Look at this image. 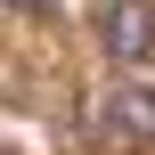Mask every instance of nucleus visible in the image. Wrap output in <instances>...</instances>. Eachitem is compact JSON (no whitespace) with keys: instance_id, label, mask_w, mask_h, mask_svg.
I'll return each instance as SVG.
<instances>
[{"instance_id":"obj_2","label":"nucleus","mask_w":155,"mask_h":155,"mask_svg":"<svg viewBox=\"0 0 155 155\" xmlns=\"http://www.w3.org/2000/svg\"><path fill=\"white\" fill-rule=\"evenodd\" d=\"M98 123L123 139V147H155V82H114L98 98Z\"/></svg>"},{"instance_id":"obj_1","label":"nucleus","mask_w":155,"mask_h":155,"mask_svg":"<svg viewBox=\"0 0 155 155\" xmlns=\"http://www.w3.org/2000/svg\"><path fill=\"white\" fill-rule=\"evenodd\" d=\"M98 33H106V57H114V65H147L155 57V8L147 0H106Z\"/></svg>"},{"instance_id":"obj_3","label":"nucleus","mask_w":155,"mask_h":155,"mask_svg":"<svg viewBox=\"0 0 155 155\" xmlns=\"http://www.w3.org/2000/svg\"><path fill=\"white\" fill-rule=\"evenodd\" d=\"M0 8H49V0H0Z\"/></svg>"}]
</instances>
